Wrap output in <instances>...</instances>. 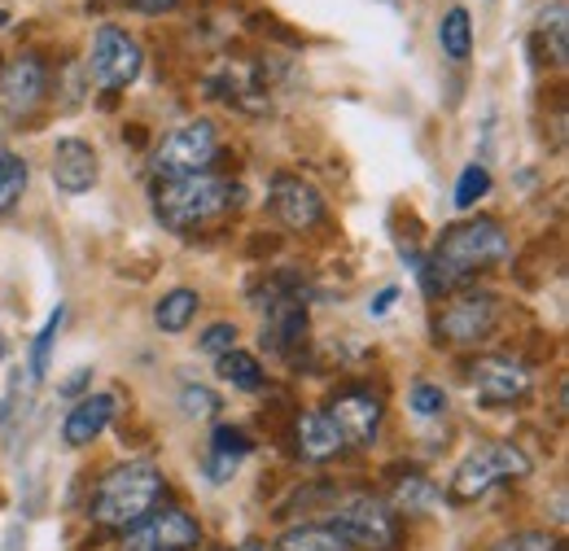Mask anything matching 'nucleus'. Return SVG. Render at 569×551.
<instances>
[{"mask_svg": "<svg viewBox=\"0 0 569 551\" xmlns=\"http://www.w3.org/2000/svg\"><path fill=\"white\" fill-rule=\"evenodd\" d=\"M167 503V473L149 460H128V464H114L97 490L88 499V517L101 525V530H132L141 525L149 512H158Z\"/></svg>", "mask_w": 569, "mask_h": 551, "instance_id": "1", "label": "nucleus"}, {"mask_svg": "<svg viewBox=\"0 0 569 551\" xmlns=\"http://www.w3.org/2000/svg\"><path fill=\"white\" fill-rule=\"evenodd\" d=\"M241 184L214 176V171H198V176H176V180H158L153 189V214L162 228L171 232H198L214 223L219 214L241 207Z\"/></svg>", "mask_w": 569, "mask_h": 551, "instance_id": "2", "label": "nucleus"}, {"mask_svg": "<svg viewBox=\"0 0 569 551\" xmlns=\"http://www.w3.org/2000/svg\"><path fill=\"white\" fill-rule=\"evenodd\" d=\"M503 254H508V237H503V223H499V219H469V223H456V228L442 232L433 259L426 263L429 289H433V293L456 289V284L473 280L478 272H487Z\"/></svg>", "mask_w": 569, "mask_h": 551, "instance_id": "3", "label": "nucleus"}, {"mask_svg": "<svg viewBox=\"0 0 569 551\" xmlns=\"http://www.w3.org/2000/svg\"><path fill=\"white\" fill-rule=\"evenodd\" d=\"M530 455L521 451V447H512V442H482V447H473L460 464H456V473H451V499L456 503H469V499H478V494H487L491 485L499 482H521V478H530Z\"/></svg>", "mask_w": 569, "mask_h": 551, "instance_id": "4", "label": "nucleus"}, {"mask_svg": "<svg viewBox=\"0 0 569 551\" xmlns=\"http://www.w3.org/2000/svg\"><path fill=\"white\" fill-rule=\"evenodd\" d=\"M214 153H219V132L211 119H193L180 123L176 132H167L158 153H153V171L158 180H176V176H198L211 171Z\"/></svg>", "mask_w": 569, "mask_h": 551, "instance_id": "5", "label": "nucleus"}, {"mask_svg": "<svg viewBox=\"0 0 569 551\" xmlns=\"http://www.w3.org/2000/svg\"><path fill=\"white\" fill-rule=\"evenodd\" d=\"M347 548H363V551H386L395 543V512L372 499V494H351L333 508V517L325 521Z\"/></svg>", "mask_w": 569, "mask_h": 551, "instance_id": "6", "label": "nucleus"}, {"mask_svg": "<svg viewBox=\"0 0 569 551\" xmlns=\"http://www.w3.org/2000/svg\"><path fill=\"white\" fill-rule=\"evenodd\" d=\"M141 67H144L141 44H137L123 27H97L92 53H88V70H92V79H97L101 92H123V88H132Z\"/></svg>", "mask_w": 569, "mask_h": 551, "instance_id": "7", "label": "nucleus"}, {"mask_svg": "<svg viewBox=\"0 0 569 551\" xmlns=\"http://www.w3.org/2000/svg\"><path fill=\"white\" fill-rule=\"evenodd\" d=\"M496 324H499L496 298L491 293H465L447 311H438L433 333H438V342L447 345H478L496 333Z\"/></svg>", "mask_w": 569, "mask_h": 551, "instance_id": "8", "label": "nucleus"}, {"mask_svg": "<svg viewBox=\"0 0 569 551\" xmlns=\"http://www.w3.org/2000/svg\"><path fill=\"white\" fill-rule=\"evenodd\" d=\"M198 543H202V525L184 508H158L141 525L128 530L123 551H198Z\"/></svg>", "mask_w": 569, "mask_h": 551, "instance_id": "9", "label": "nucleus"}, {"mask_svg": "<svg viewBox=\"0 0 569 551\" xmlns=\"http://www.w3.org/2000/svg\"><path fill=\"white\" fill-rule=\"evenodd\" d=\"M469 385H473V399L482 408H508V403H517V399L530 394L535 377H530L526 363H517L508 354H482L469 368Z\"/></svg>", "mask_w": 569, "mask_h": 551, "instance_id": "10", "label": "nucleus"}, {"mask_svg": "<svg viewBox=\"0 0 569 551\" xmlns=\"http://www.w3.org/2000/svg\"><path fill=\"white\" fill-rule=\"evenodd\" d=\"M325 415L333 420L342 447H372L381 433V399H372L368 390H342Z\"/></svg>", "mask_w": 569, "mask_h": 551, "instance_id": "11", "label": "nucleus"}, {"mask_svg": "<svg viewBox=\"0 0 569 551\" xmlns=\"http://www.w3.org/2000/svg\"><path fill=\"white\" fill-rule=\"evenodd\" d=\"M44 88H49V70L36 53H22L13 58L4 74H0V106L18 119V114H31L40 101H44Z\"/></svg>", "mask_w": 569, "mask_h": 551, "instance_id": "12", "label": "nucleus"}, {"mask_svg": "<svg viewBox=\"0 0 569 551\" xmlns=\"http://www.w3.org/2000/svg\"><path fill=\"white\" fill-rule=\"evenodd\" d=\"M272 210H277V219L284 228L307 232V228H316L325 219V198H320L316 184H307L298 176H277L272 180Z\"/></svg>", "mask_w": 569, "mask_h": 551, "instance_id": "13", "label": "nucleus"}, {"mask_svg": "<svg viewBox=\"0 0 569 551\" xmlns=\"http://www.w3.org/2000/svg\"><path fill=\"white\" fill-rule=\"evenodd\" d=\"M49 176H53V184H58L62 193H71V198L88 193V189L97 184V176H101L97 149L79 137L58 140V144H53V167H49Z\"/></svg>", "mask_w": 569, "mask_h": 551, "instance_id": "14", "label": "nucleus"}, {"mask_svg": "<svg viewBox=\"0 0 569 551\" xmlns=\"http://www.w3.org/2000/svg\"><path fill=\"white\" fill-rule=\"evenodd\" d=\"M114 408H119V399L114 394H88V399H79L67 420H62V442L79 451V447H92L101 433H106V424L114 420Z\"/></svg>", "mask_w": 569, "mask_h": 551, "instance_id": "15", "label": "nucleus"}, {"mask_svg": "<svg viewBox=\"0 0 569 551\" xmlns=\"http://www.w3.org/2000/svg\"><path fill=\"white\" fill-rule=\"evenodd\" d=\"M293 442H298V455L311 460V464H325L342 451V438L333 429V420L325 412H298L293 420Z\"/></svg>", "mask_w": 569, "mask_h": 551, "instance_id": "16", "label": "nucleus"}, {"mask_svg": "<svg viewBox=\"0 0 569 551\" xmlns=\"http://www.w3.org/2000/svg\"><path fill=\"white\" fill-rule=\"evenodd\" d=\"M250 451H254V442H250L246 429H237V424H219V429L211 433V464H207L214 482L232 478V469H237Z\"/></svg>", "mask_w": 569, "mask_h": 551, "instance_id": "17", "label": "nucleus"}, {"mask_svg": "<svg viewBox=\"0 0 569 551\" xmlns=\"http://www.w3.org/2000/svg\"><path fill=\"white\" fill-rule=\"evenodd\" d=\"M198 307H202L198 289H171V293L158 298V307H153V324H158L162 333H184V329L193 324Z\"/></svg>", "mask_w": 569, "mask_h": 551, "instance_id": "18", "label": "nucleus"}, {"mask_svg": "<svg viewBox=\"0 0 569 551\" xmlns=\"http://www.w3.org/2000/svg\"><path fill=\"white\" fill-rule=\"evenodd\" d=\"M214 368H219V377H223L232 390H241V394L263 390V377H268V372H263V363H259L250 350H237V345H232V350H223Z\"/></svg>", "mask_w": 569, "mask_h": 551, "instance_id": "19", "label": "nucleus"}, {"mask_svg": "<svg viewBox=\"0 0 569 551\" xmlns=\"http://www.w3.org/2000/svg\"><path fill=\"white\" fill-rule=\"evenodd\" d=\"M438 44H442V53L451 58V62H469V53H473V18H469V9H447L442 13V22H438Z\"/></svg>", "mask_w": 569, "mask_h": 551, "instance_id": "20", "label": "nucleus"}, {"mask_svg": "<svg viewBox=\"0 0 569 551\" xmlns=\"http://www.w3.org/2000/svg\"><path fill=\"white\" fill-rule=\"evenodd\" d=\"M442 503V494H438V485L421 478V473H412V478H403V482L395 485V508L399 512H408V517H417V512H433Z\"/></svg>", "mask_w": 569, "mask_h": 551, "instance_id": "21", "label": "nucleus"}, {"mask_svg": "<svg viewBox=\"0 0 569 551\" xmlns=\"http://www.w3.org/2000/svg\"><path fill=\"white\" fill-rule=\"evenodd\" d=\"M27 180H31L27 162H22L13 149H0V214H4V210H13L18 202H22V193H27Z\"/></svg>", "mask_w": 569, "mask_h": 551, "instance_id": "22", "label": "nucleus"}, {"mask_svg": "<svg viewBox=\"0 0 569 551\" xmlns=\"http://www.w3.org/2000/svg\"><path fill=\"white\" fill-rule=\"evenodd\" d=\"M277 551H347V543L329 525H298L277 539Z\"/></svg>", "mask_w": 569, "mask_h": 551, "instance_id": "23", "label": "nucleus"}, {"mask_svg": "<svg viewBox=\"0 0 569 551\" xmlns=\"http://www.w3.org/2000/svg\"><path fill=\"white\" fill-rule=\"evenodd\" d=\"M487 193H491V171H487L482 162H469V167L460 171V184H456V207L473 210Z\"/></svg>", "mask_w": 569, "mask_h": 551, "instance_id": "24", "label": "nucleus"}, {"mask_svg": "<svg viewBox=\"0 0 569 551\" xmlns=\"http://www.w3.org/2000/svg\"><path fill=\"white\" fill-rule=\"evenodd\" d=\"M62 320H67V307H58V311L44 320L40 338L31 345V377H36V381L49 377V354H53V342H58V333H62Z\"/></svg>", "mask_w": 569, "mask_h": 551, "instance_id": "25", "label": "nucleus"}, {"mask_svg": "<svg viewBox=\"0 0 569 551\" xmlns=\"http://www.w3.org/2000/svg\"><path fill=\"white\" fill-rule=\"evenodd\" d=\"M491 551H561V539L548 530H517V534H503Z\"/></svg>", "mask_w": 569, "mask_h": 551, "instance_id": "26", "label": "nucleus"}, {"mask_svg": "<svg viewBox=\"0 0 569 551\" xmlns=\"http://www.w3.org/2000/svg\"><path fill=\"white\" fill-rule=\"evenodd\" d=\"M408 403H412V412L421 415V420H438V415H447V394H442L438 385H429V381H417V385H412Z\"/></svg>", "mask_w": 569, "mask_h": 551, "instance_id": "27", "label": "nucleus"}, {"mask_svg": "<svg viewBox=\"0 0 569 551\" xmlns=\"http://www.w3.org/2000/svg\"><path fill=\"white\" fill-rule=\"evenodd\" d=\"M180 408L189 420H211L219 412V394L207 390V385H184V394H180Z\"/></svg>", "mask_w": 569, "mask_h": 551, "instance_id": "28", "label": "nucleus"}, {"mask_svg": "<svg viewBox=\"0 0 569 551\" xmlns=\"http://www.w3.org/2000/svg\"><path fill=\"white\" fill-rule=\"evenodd\" d=\"M202 350H207V354H214V359H219V354H223V350H232V345H237V324H228V320H219V324H211V329H207V333H202Z\"/></svg>", "mask_w": 569, "mask_h": 551, "instance_id": "29", "label": "nucleus"}, {"mask_svg": "<svg viewBox=\"0 0 569 551\" xmlns=\"http://www.w3.org/2000/svg\"><path fill=\"white\" fill-rule=\"evenodd\" d=\"M395 302H399V289H395V284H386V289H381V293L368 302V315H372V320H381V315H386Z\"/></svg>", "mask_w": 569, "mask_h": 551, "instance_id": "30", "label": "nucleus"}, {"mask_svg": "<svg viewBox=\"0 0 569 551\" xmlns=\"http://www.w3.org/2000/svg\"><path fill=\"white\" fill-rule=\"evenodd\" d=\"M123 4H132L137 13H171L180 0H123Z\"/></svg>", "mask_w": 569, "mask_h": 551, "instance_id": "31", "label": "nucleus"}, {"mask_svg": "<svg viewBox=\"0 0 569 551\" xmlns=\"http://www.w3.org/2000/svg\"><path fill=\"white\" fill-rule=\"evenodd\" d=\"M88 381H92V372H88V368H74V372H71V381H62V394L71 399V394H79V390H83Z\"/></svg>", "mask_w": 569, "mask_h": 551, "instance_id": "32", "label": "nucleus"}, {"mask_svg": "<svg viewBox=\"0 0 569 551\" xmlns=\"http://www.w3.org/2000/svg\"><path fill=\"white\" fill-rule=\"evenodd\" d=\"M228 551H268V548H263V543H254V539H250V543H241V548H228Z\"/></svg>", "mask_w": 569, "mask_h": 551, "instance_id": "33", "label": "nucleus"}, {"mask_svg": "<svg viewBox=\"0 0 569 551\" xmlns=\"http://www.w3.org/2000/svg\"><path fill=\"white\" fill-rule=\"evenodd\" d=\"M4 354H9V342H4V329H0V359H4Z\"/></svg>", "mask_w": 569, "mask_h": 551, "instance_id": "34", "label": "nucleus"}, {"mask_svg": "<svg viewBox=\"0 0 569 551\" xmlns=\"http://www.w3.org/2000/svg\"><path fill=\"white\" fill-rule=\"evenodd\" d=\"M0 27H9V13H4V9H0Z\"/></svg>", "mask_w": 569, "mask_h": 551, "instance_id": "35", "label": "nucleus"}]
</instances>
